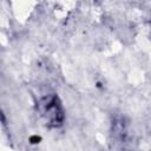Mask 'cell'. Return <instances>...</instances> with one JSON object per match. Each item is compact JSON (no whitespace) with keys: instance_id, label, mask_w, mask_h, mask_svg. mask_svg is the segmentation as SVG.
Returning a JSON list of instances; mask_svg holds the SVG:
<instances>
[{"instance_id":"obj_1","label":"cell","mask_w":151,"mask_h":151,"mask_svg":"<svg viewBox=\"0 0 151 151\" xmlns=\"http://www.w3.org/2000/svg\"><path fill=\"white\" fill-rule=\"evenodd\" d=\"M28 142L31 143V144H39L40 142H41V137L40 136H37V134H33V136H31L29 138H28Z\"/></svg>"}]
</instances>
